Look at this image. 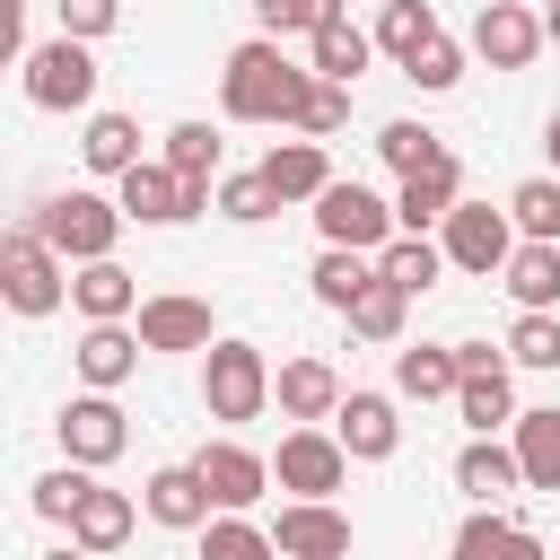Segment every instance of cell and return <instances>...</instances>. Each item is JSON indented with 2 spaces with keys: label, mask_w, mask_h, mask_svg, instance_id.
Instances as JSON below:
<instances>
[{
  "label": "cell",
  "mask_w": 560,
  "mask_h": 560,
  "mask_svg": "<svg viewBox=\"0 0 560 560\" xmlns=\"http://www.w3.org/2000/svg\"><path fill=\"white\" fill-rule=\"evenodd\" d=\"M70 306H79L88 324H131V315H140V280H131L114 254H105V262H79V271H70Z\"/></svg>",
  "instance_id": "ffe728a7"
},
{
  "label": "cell",
  "mask_w": 560,
  "mask_h": 560,
  "mask_svg": "<svg viewBox=\"0 0 560 560\" xmlns=\"http://www.w3.org/2000/svg\"><path fill=\"white\" fill-rule=\"evenodd\" d=\"M52 438H61V455H70V464L105 472V464L131 446V420H122V402H114V394H70V402H61V420H52Z\"/></svg>",
  "instance_id": "9c48e42d"
},
{
  "label": "cell",
  "mask_w": 560,
  "mask_h": 560,
  "mask_svg": "<svg viewBox=\"0 0 560 560\" xmlns=\"http://www.w3.org/2000/svg\"><path fill=\"white\" fill-rule=\"evenodd\" d=\"M438 254L455 262V271H472V280H490V271H508V254H516V228H508V210H490V201H455L446 210V228H438Z\"/></svg>",
  "instance_id": "ba28073f"
},
{
  "label": "cell",
  "mask_w": 560,
  "mask_h": 560,
  "mask_svg": "<svg viewBox=\"0 0 560 560\" xmlns=\"http://www.w3.org/2000/svg\"><path fill=\"white\" fill-rule=\"evenodd\" d=\"M9 61H18V44H9V35H0V70H9Z\"/></svg>",
  "instance_id": "816d5d0a"
},
{
  "label": "cell",
  "mask_w": 560,
  "mask_h": 560,
  "mask_svg": "<svg viewBox=\"0 0 560 560\" xmlns=\"http://www.w3.org/2000/svg\"><path fill=\"white\" fill-rule=\"evenodd\" d=\"M499 350H508V368H560V315H516Z\"/></svg>",
  "instance_id": "f35d334b"
},
{
  "label": "cell",
  "mask_w": 560,
  "mask_h": 560,
  "mask_svg": "<svg viewBox=\"0 0 560 560\" xmlns=\"http://www.w3.org/2000/svg\"><path fill=\"white\" fill-rule=\"evenodd\" d=\"M542 44H560V0H542Z\"/></svg>",
  "instance_id": "c3c4849f"
},
{
  "label": "cell",
  "mask_w": 560,
  "mask_h": 560,
  "mask_svg": "<svg viewBox=\"0 0 560 560\" xmlns=\"http://www.w3.org/2000/svg\"><path fill=\"white\" fill-rule=\"evenodd\" d=\"M52 18H61V35H70V44H96V35H114V26H122V0H52Z\"/></svg>",
  "instance_id": "f6af8a7d"
},
{
  "label": "cell",
  "mask_w": 560,
  "mask_h": 560,
  "mask_svg": "<svg viewBox=\"0 0 560 560\" xmlns=\"http://www.w3.org/2000/svg\"><path fill=\"white\" fill-rule=\"evenodd\" d=\"M306 88H315V70H298V61H280V44L271 35H254V44H236L228 61H219V114L228 122H298V105H306Z\"/></svg>",
  "instance_id": "6da1fadb"
},
{
  "label": "cell",
  "mask_w": 560,
  "mask_h": 560,
  "mask_svg": "<svg viewBox=\"0 0 560 560\" xmlns=\"http://www.w3.org/2000/svg\"><path fill=\"white\" fill-rule=\"evenodd\" d=\"M219 219L262 228V219H280V201H271V184H262V175H228V184H219Z\"/></svg>",
  "instance_id": "ee69618b"
},
{
  "label": "cell",
  "mask_w": 560,
  "mask_h": 560,
  "mask_svg": "<svg viewBox=\"0 0 560 560\" xmlns=\"http://www.w3.org/2000/svg\"><path fill=\"white\" fill-rule=\"evenodd\" d=\"M158 158H166L184 184H210V175H219V131H210V122H175Z\"/></svg>",
  "instance_id": "8d00e7d4"
},
{
  "label": "cell",
  "mask_w": 560,
  "mask_h": 560,
  "mask_svg": "<svg viewBox=\"0 0 560 560\" xmlns=\"http://www.w3.org/2000/svg\"><path fill=\"white\" fill-rule=\"evenodd\" d=\"M271 542H280V560H350V516L332 499H289Z\"/></svg>",
  "instance_id": "2e32d148"
},
{
  "label": "cell",
  "mask_w": 560,
  "mask_h": 560,
  "mask_svg": "<svg viewBox=\"0 0 560 560\" xmlns=\"http://www.w3.org/2000/svg\"><path fill=\"white\" fill-rule=\"evenodd\" d=\"M114 210L131 228H184V219L210 210V184H184L166 158H140L131 175H114Z\"/></svg>",
  "instance_id": "5b68a950"
},
{
  "label": "cell",
  "mask_w": 560,
  "mask_h": 560,
  "mask_svg": "<svg viewBox=\"0 0 560 560\" xmlns=\"http://www.w3.org/2000/svg\"><path fill=\"white\" fill-rule=\"evenodd\" d=\"M44 560H96V551H79V542H52V551H44Z\"/></svg>",
  "instance_id": "681fc988"
},
{
  "label": "cell",
  "mask_w": 560,
  "mask_h": 560,
  "mask_svg": "<svg viewBox=\"0 0 560 560\" xmlns=\"http://www.w3.org/2000/svg\"><path fill=\"white\" fill-rule=\"evenodd\" d=\"M122 228H131V219H122L105 192H52V201H35V236H44L70 271H79V262H105Z\"/></svg>",
  "instance_id": "277c9868"
},
{
  "label": "cell",
  "mask_w": 560,
  "mask_h": 560,
  "mask_svg": "<svg viewBox=\"0 0 560 560\" xmlns=\"http://www.w3.org/2000/svg\"><path fill=\"white\" fill-rule=\"evenodd\" d=\"M88 481H96L88 464H61V472H44V481H35V516H44V525H70V516H79V499H88Z\"/></svg>",
  "instance_id": "7bdbcfd3"
},
{
  "label": "cell",
  "mask_w": 560,
  "mask_h": 560,
  "mask_svg": "<svg viewBox=\"0 0 560 560\" xmlns=\"http://www.w3.org/2000/svg\"><path fill=\"white\" fill-rule=\"evenodd\" d=\"M446 560H542V542H534V525H516V516H499V508H472L464 525H455V551Z\"/></svg>",
  "instance_id": "cb8c5ba5"
},
{
  "label": "cell",
  "mask_w": 560,
  "mask_h": 560,
  "mask_svg": "<svg viewBox=\"0 0 560 560\" xmlns=\"http://www.w3.org/2000/svg\"><path fill=\"white\" fill-rule=\"evenodd\" d=\"M271 481H280L289 499H332V490L350 481V455H341L332 429H289L280 455H271Z\"/></svg>",
  "instance_id": "30bf717a"
},
{
  "label": "cell",
  "mask_w": 560,
  "mask_h": 560,
  "mask_svg": "<svg viewBox=\"0 0 560 560\" xmlns=\"http://www.w3.org/2000/svg\"><path fill=\"white\" fill-rule=\"evenodd\" d=\"M254 175L271 184L280 210H298V201H315V192L332 184V158H324V140H271V158H262Z\"/></svg>",
  "instance_id": "d6986e66"
},
{
  "label": "cell",
  "mask_w": 560,
  "mask_h": 560,
  "mask_svg": "<svg viewBox=\"0 0 560 560\" xmlns=\"http://www.w3.org/2000/svg\"><path fill=\"white\" fill-rule=\"evenodd\" d=\"M341 376H332V359H280V376H271V402L298 420V429H324L332 411H341Z\"/></svg>",
  "instance_id": "ac0fdd59"
},
{
  "label": "cell",
  "mask_w": 560,
  "mask_h": 560,
  "mask_svg": "<svg viewBox=\"0 0 560 560\" xmlns=\"http://www.w3.org/2000/svg\"><path fill=\"white\" fill-rule=\"evenodd\" d=\"M254 18H262V35L280 44V35H315V26H332L341 0H254Z\"/></svg>",
  "instance_id": "60d3db41"
},
{
  "label": "cell",
  "mask_w": 560,
  "mask_h": 560,
  "mask_svg": "<svg viewBox=\"0 0 560 560\" xmlns=\"http://www.w3.org/2000/svg\"><path fill=\"white\" fill-rule=\"evenodd\" d=\"M394 394H402V402H455V341L394 350Z\"/></svg>",
  "instance_id": "f1b7e54d"
},
{
  "label": "cell",
  "mask_w": 560,
  "mask_h": 560,
  "mask_svg": "<svg viewBox=\"0 0 560 560\" xmlns=\"http://www.w3.org/2000/svg\"><path fill=\"white\" fill-rule=\"evenodd\" d=\"M455 490H464L472 508H499L508 490H525V472H516V446H508V438H472V446L455 455Z\"/></svg>",
  "instance_id": "44dd1931"
},
{
  "label": "cell",
  "mask_w": 560,
  "mask_h": 560,
  "mask_svg": "<svg viewBox=\"0 0 560 560\" xmlns=\"http://www.w3.org/2000/svg\"><path fill=\"white\" fill-rule=\"evenodd\" d=\"M315 236L341 245V254H385V245H394V201L332 175V184L315 192Z\"/></svg>",
  "instance_id": "52a82bcc"
},
{
  "label": "cell",
  "mask_w": 560,
  "mask_h": 560,
  "mask_svg": "<svg viewBox=\"0 0 560 560\" xmlns=\"http://www.w3.org/2000/svg\"><path fill=\"white\" fill-rule=\"evenodd\" d=\"M438 149H446V140H438V131H429V122H411V114H402V122H385V131H376V158H385V166H394V175H420V166H429V158H438Z\"/></svg>",
  "instance_id": "74e56055"
},
{
  "label": "cell",
  "mask_w": 560,
  "mask_h": 560,
  "mask_svg": "<svg viewBox=\"0 0 560 560\" xmlns=\"http://www.w3.org/2000/svg\"><path fill=\"white\" fill-rule=\"evenodd\" d=\"M499 289L516 298V315H560V245H525V236H516Z\"/></svg>",
  "instance_id": "603a6c76"
},
{
  "label": "cell",
  "mask_w": 560,
  "mask_h": 560,
  "mask_svg": "<svg viewBox=\"0 0 560 560\" xmlns=\"http://www.w3.org/2000/svg\"><path fill=\"white\" fill-rule=\"evenodd\" d=\"M542 149H551V166H560V114H551V122H542Z\"/></svg>",
  "instance_id": "f907efd6"
},
{
  "label": "cell",
  "mask_w": 560,
  "mask_h": 560,
  "mask_svg": "<svg viewBox=\"0 0 560 560\" xmlns=\"http://www.w3.org/2000/svg\"><path fill=\"white\" fill-rule=\"evenodd\" d=\"M131 368H140V332H131V324H88V332H79V376H88V394H114Z\"/></svg>",
  "instance_id": "4316f807"
},
{
  "label": "cell",
  "mask_w": 560,
  "mask_h": 560,
  "mask_svg": "<svg viewBox=\"0 0 560 560\" xmlns=\"http://www.w3.org/2000/svg\"><path fill=\"white\" fill-rule=\"evenodd\" d=\"M376 61V35L368 26H350V18H332V26H315L306 35V70L315 79H332V88H359V70Z\"/></svg>",
  "instance_id": "d4e9b609"
},
{
  "label": "cell",
  "mask_w": 560,
  "mask_h": 560,
  "mask_svg": "<svg viewBox=\"0 0 560 560\" xmlns=\"http://www.w3.org/2000/svg\"><path fill=\"white\" fill-rule=\"evenodd\" d=\"M508 228H516L525 245H560V175H525V184L508 192Z\"/></svg>",
  "instance_id": "1f68e13d"
},
{
  "label": "cell",
  "mask_w": 560,
  "mask_h": 560,
  "mask_svg": "<svg viewBox=\"0 0 560 560\" xmlns=\"http://www.w3.org/2000/svg\"><path fill=\"white\" fill-rule=\"evenodd\" d=\"M201 560H280V542L254 516H210L201 525Z\"/></svg>",
  "instance_id": "d590c367"
},
{
  "label": "cell",
  "mask_w": 560,
  "mask_h": 560,
  "mask_svg": "<svg viewBox=\"0 0 560 560\" xmlns=\"http://www.w3.org/2000/svg\"><path fill=\"white\" fill-rule=\"evenodd\" d=\"M131 332H140V350H210V341H219V324H210V298H184V289H158V298H140Z\"/></svg>",
  "instance_id": "4fadbf2b"
},
{
  "label": "cell",
  "mask_w": 560,
  "mask_h": 560,
  "mask_svg": "<svg viewBox=\"0 0 560 560\" xmlns=\"http://www.w3.org/2000/svg\"><path fill=\"white\" fill-rule=\"evenodd\" d=\"M18 79H26V105H44V114H88V105H96V52L70 44V35L35 44V52L18 61Z\"/></svg>",
  "instance_id": "8992f818"
},
{
  "label": "cell",
  "mask_w": 560,
  "mask_h": 560,
  "mask_svg": "<svg viewBox=\"0 0 560 560\" xmlns=\"http://www.w3.org/2000/svg\"><path fill=\"white\" fill-rule=\"evenodd\" d=\"M402 315H411V298L376 271V280L359 289V306H350V332H359V341H402Z\"/></svg>",
  "instance_id": "e575fe53"
},
{
  "label": "cell",
  "mask_w": 560,
  "mask_h": 560,
  "mask_svg": "<svg viewBox=\"0 0 560 560\" xmlns=\"http://www.w3.org/2000/svg\"><path fill=\"white\" fill-rule=\"evenodd\" d=\"M490 368H508V350H490V341H455V376H490Z\"/></svg>",
  "instance_id": "bcb514c9"
},
{
  "label": "cell",
  "mask_w": 560,
  "mask_h": 560,
  "mask_svg": "<svg viewBox=\"0 0 560 560\" xmlns=\"http://www.w3.org/2000/svg\"><path fill=\"white\" fill-rule=\"evenodd\" d=\"M192 472H201V490H210V508H219V516H245V508L271 490V455H254L245 438L201 446V455H192Z\"/></svg>",
  "instance_id": "8fae6325"
},
{
  "label": "cell",
  "mask_w": 560,
  "mask_h": 560,
  "mask_svg": "<svg viewBox=\"0 0 560 560\" xmlns=\"http://www.w3.org/2000/svg\"><path fill=\"white\" fill-rule=\"evenodd\" d=\"M376 271H385L402 298H429V289H438V271H446V254H438L429 236H394V245L376 254Z\"/></svg>",
  "instance_id": "d6a6232c"
},
{
  "label": "cell",
  "mask_w": 560,
  "mask_h": 560,
  "mask_svg": "<svg viewBox=\"0 0 560 560\" xmlns=\"http://www.w3.org/2000/svg\"><path fill=\"white\" fill-rule=\"evenodd\" d=\"M79 158H88V175H131L149 149H140V122H131V114H88Z\"/></svg>",
  "instance_id": "f546056e"
},
{
  "label": "cell",
  "mask_w": 560,
  "mask_h": 560,
  "mask_svg": "<svg viewBox=\"0 0 560 560\" xmlns=\"http://www.w3.org/2000/svg\"><path fill=\"white\" fill-rule=\"evenodd\" d=\"M332 438H341V455H350V464H385V455L402 446L394 394H376V385H350V394H341V411H332Z\"/></svg>",
  "instance_id": "5bb4252c"
},
{
  "label": "cell",
  "mask_w": 560,
  "mask_h": 560,
  "mask_svg": "<svg viewBox=\"0 0 560 560\" xmlns=\"http://www.w3.org/2000/svg\"><path fill=\"white\" fill-rule=\"evenodd\" d=\"M140 516H149V525H166V534H201L219 508H210V490H201V472H192V464H158V472L140 481Z\"/></svg>",
  "instance_id": "e0dca14e"
},
{
  "label": "cell",
  "mask_w": 560,
  "mask_h": 560,
  "mask_svg": "<svg viewBox=\"0 0 560 560\" xmlns=\"http://www.w3.org/2000/svg\"><path fill=\"white\" fill-rule=\"evenodd\" d=\"M402 79H411L420 96H446V88L464 79V44H446V35H438V44H420V52L402 61Z\"/></svg>",
  "instance_id": "b9f144b4"
},
{
  "label": "cell",
  "mask_w": 560,
  "mask_h": 560,
  "mask_svg": "<svg viewBox=\"0 0 560 560\" xmlns=\"http://www.w3.org/2000/svg\"><path fill=\"white\" fill-rule=\"evenodd\" d=\"M0 35H9V44L26 35V0H0Z\"/></svg>",
  "instance_id": "7dc6e473"
},
{
  "label": "cell",
  "mask_w": 560,
  "mask_h": 560,
  "mask_svg": "<svg viewBox=\"0 0 560 560\" xmlns=\"http://www.w3.org/2000/svg\"><path fill=\"white\" fill-rule=\"evenodd\" d=\"M341 122H350V88L315 79V88H306V105H298V122H289V140H332Z\"/></svg>",
  "instance_id": "ab89813d"
},
{
  "label": "cell",
  "mask_w": 560,
  "mask_h": 560,
  "mask_svg": "<svg viewBox=\"0 0 560 560\" xmlns=\"http://www.w3.org/2000/svg\"><path fill=\"white\" fill-rule=\"evenodd\" d=\"M368 280H376V254H341V245H324V254H315V271H306L315 306H332V315H350Z\"/></svg>",
  "instance_id": "4dcf8cb0"
},
{
  "label": "cell",
  "mask_w": 560,
  "mask_h": 560,
  "mask_svg": "<svg viewBox=\"0 0 560 560\" xmlns=\"http://www.w3.org/2000/svg\"><path fill=\"white\" fill-rule=\"evenodd\" d=\"M201 411L210 420H228V429H245V420H262L271 411V359L254 350V341H210L201 350Z\"/></svg>",
  "instance_id": "7a4b0ae2"
},
{
  "label": "cell",
  "mask_w": 560,
  "mask_h": 560,
  "mask_svg": "<svg viewBox=\"0 0 560 560\" xmlns=\"http://www.w3.org/2000/svg\"><path fill=\"white\" fill-rule=\"evenodd\" d=\"M525 9H542V0H525Z\"/></svg>",
  "instance_id": "f5cc1de1"
},
{
  "label": "cell",
  "mask_w": 560,
  "mask_h": 560,
  "mask_svg": "<svg viewBox=\"0 0 560 560\" xmlns=\"http://www.w3.org/2000/svg\"><path fill=\"white\" fill-rule=\"evenodd\" d=\"M131 525H140L131 490H105V481H88V499H79V516H70V542L105 560V551H122V542H131Z\"/></svg>",
  "instance_id": "7402d4cb"
},
{
  "label": "cell",
  "mask_w": 560,
  "mask_h": 560,
  "mask_svg": "<svg viewBox=\"0 0 560 560\" xmlns=\"http://www.w3.org/2000/svg\"><path fill=\"white\" fill-rule=\"evenodd\" d=\"M420 44H438V9H429V0H385V9H376V52L411 61Z\"/></svg>",
  "instance_id": "836d02e7"
},
{
  "label": "cell",
  "mask_w": 560,
  "mask_h": 560,
  "mask_svg": "<svg viewBox=\"0 0 560 560\" xmlns=\"http://www.w3.org/2000/svg\"><path fill=\"white\" fill-rule=\"evenodd\" d=\"M455 411H464V429L472 438H499V429H516V376L508 368H490V376H455Z\"/></svg>",
  "instance_id": "83f0119b"
},
{
  "label": "cell",
  "mask_w": 560,
  "mask_h": 560,
  "mask_svg": "<svg viewBox=\"0 0 560 560\" xmlns=\"http://www.w3.org/2000/svg\"><path fill=\"white\" fill-rule=\"evenodd\" d=\"M508 446H516V472H525V490H560V411H551V402L516 411Z\"/></svg>",
  "instance_id": "484cf974"
},
{
  "label": "cell",
  "mask_w": 560,
  "mask_h": 560,
  "mask_svg": "<svg viewBox=\"0 0 560 560\" xmlns=\"http://www.w3.org/2000/svg\"><path fill=\"white\" fill-rule=\"evenodd\" d=\"M61 298H70V262L35 236V219H26V228H0V306L35 324V315H52Z\"/></svg>",
  "instance_id": "3957f363"
},
{
  "label": "cell",
  "mask_w": 560,
  "mask_h": 560,
  "mask_svg": "<svg viewBox=\"0 0 560 560\" xmlns=\"http://www.w3.org/2000/svg\"><path fill=\"white\" fill-rule=\"evenodd\" d=\"M472 52H481L490 70H525V61L542 52V9H525V0H481Z\"/></svg>",
  "instance_id": "9a60e30c"
},
{
  "label": "cell",
  "mask_w": 560,
  "mask_h": 560,
  "mask_svg": "<svg viewBox=\"0 0 560 560\" xmlns=\"http://www.w3.org/2000/svg\"><path fill=\"white\" fill-rule=\"evenodd\" d=\"M455 201H464V158L438 149L420 175H402V192H394V236H429V228H446Z\"/></svg>",
  "instance_id": "7c38bea8"
}]
</instances>
